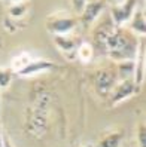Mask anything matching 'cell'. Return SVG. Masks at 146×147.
Segmentation results:
<instances>
[{
	"instance_id": "cell-1",
	"label": "cell",
	"mask_w": 146,
	"mask_h": 147,
	"mask_svg": "<svg viewBox=\"0 0 146 147\" xmlns=\"http://www.w3.org/2000/svg\"><path fill=\"white\" fill-rule=\"evenodd\" d=\"M105 46L107 48L110 57L116 61H127L131 59L139 49V40L137 36L124 28H118L109 33V36L105 40Z\"/></svg>"
},
{
	"instance_id": "cell-2",
	"label": "cell",
	"mask_w": 146,
	"mask_h": 147,
	"mask_svg": "<svg viewBox=\"0 0 146 147\" xmlns=\"http://www.w3.org/2000/svg\"><path fill=\"white\" fill-rule=\"evenodd\" d=\"M78 25H79L78 18H75L73 15L63 12V11L49 15L46 20V28L54 36H66V34H70Z\"/></svg>"
},
{
	"instance_id": "cell-3",
	"label": "cell",
	"mask_w": 146,
	"mask_h": 147,
	"mask_svg": "<svg viewBox=\"0 0 146 147\" xmlns=\"http://www.w3.org/2000/svg\"><path fill=\"white\" fill-rule=\"evenodd\" d=\"M137 9V0H121L119 3L110 7V15L112 21L116 25H122L130 21L134 11Z\"/></svg>"
},
{
	"instance_id": "cell-4",
	"label": "cell",
	"mask_w": 146,
	"mask_h": 147,
	"mask_svg": "<svg viewBox=\"0 0 146 147\" xmlns=\"http://www.w3.org/2000/svg\"><path fill=\"white\" fill-rule=\"evenodd\" d=\"M137 86L134 85L133 79H127V80H121V83L119 85H115L113 86V89H112V100L115 104L116 102H121L124 100H127L128 97H131V95L134 94Z\"/></svg>"
},
{
	"instance_id": "cell-5",
	"label": "cell",
	"mask_w": 146,
	"mask_h": 147,
	"mask_svg": "<svg viewBox=\"0 0 146 147\" xmlns=\"http://www.w3.org/2000/svg\"><path fill=\"white\" fill-rule=\"evenodd\" d=\"M105 9V0H91L85 5L84 11L81 12L82 16L81 20L84 24H91L97 16L101 13V11Z\"/></svg>"
},
{
	"instance_id": "cell-6",
	"label": "cell",
	"mask_w": 146,
	"mask_h": 147,
	"mask_svg": "<svg viewBox=\"0 0 146 147\" xmlns=\"http://www.w3.org/2000/svg\"><path fill=\"white\" fill-rule=\"evenodd\" d=\"M54 67V63L51 61H46V59H31V61L25 65L21 71H18L20 76H34L37 73H42V71H46V70H51Z\"/></svg>"
},
{
	"instance_id": "cell-7",
	"label": "cell",
	"mask_w": 146,
	"mask_h": 147,
	"mask_svg": "<svg viewBox=\"0 0 146 147\" xmlns=\"http://www.w3.org/2000/svg\"><path fill=\"white\" fill-rule=\"evenodd\" d=\"M137 61L134 63V73H133V82L136 86H140L145 80V43H139L137 49Z\"/></svg>"
},
{
	"instance_id": "cell-8",
	"label": "cell",
	"mask_w": 146,
	"mask_h": 147,
	"mask_svg": "<svg viewBox=\"0 0 146 147\" xmlns=\"http://www.w3.org/2000/svg\"><path fill=\"white\" fill-rule=\"evenodd\" d=\"M54 43H55V46L64 54H67V52L69 54L70 52L76 54V49H78V46H79L78 39L70 36V34H66V36H55Z\"/></svg>"
},
{
	"instance_id": "cell-9",
	"label": "cell",
	"mask_w": 146,
	"mask_h": 147,
	"mask_svg": "<svg viewBox=\"0 0 146 147\" xmlns=\"http://www.w3.org/2000/svg\"><path fill=\"white\" fill-rule=\"evenodd\" d=\"M130 24V31H133L136 36H143L145 34V28H146V21H145V11L143 9H136L133 16L128 21Z\"/></svg>"
},
{
	"instance_id": "cell-10",
	"label": "cell",
	"mask_w": 146,
	"mask_h": 147,
	"mask_svg": "<svg viewBox=\"0 0 146 147\" xmlns=\"http://www.w3.org/2000/svg\"><path fill=\"white\" fill-rule=\"evenodd\" d=\"M97 91L98 92H103V95H107L112 92L113 86H115V76L110 73L109 70L103 71L98 77H97Z\"/></svg>"
},
{
	"instance_id": "cell-11",
	"label": "cell",
	"mask_w": 146,
	"mask_h": 147,
	"mask_svg": "<svg viewBox=\"0 0 146 147\" xmlns=\"http://www.w3.org/2000/svg\"><path fill=\"white\" fill-rule=\"evenodd\" d=\"M31 59L33 58H31V55L29 52H21L20 55H16V57L12 58V61H11V70L15 71V73L21 71L22 68L31 61Z\"/></svg>"
},
{
	"instance_id": "cell-12",
	"label": "cell",
	"mask_w": 146,
	"mask_h": 147,
	"mask_svg": "<svg viewBox=\"0 0 146 147\" xmlns=\"http://www.w3.org/2000/svg\"><path fill=\"white\" fill-rule=\"evenodd\" d=\"M92 55H94L92 45H90V43H87V42L79 43L78 49H76V57H78L82 63H90L92 59Z\"/></svg>"
},
{
	"instance_id": "cell-13",
	"label": "cell",
	"mask_w": 146,
	"mask_h": 147,
	"mask_svg": "<svg viewBox=\"0 0 146 147\" xmlns=\"http://www.w3.org/2000/svg\"><path fill=\"white\" fill-rule=\"evenodd\" d=\"M134 73V63L131 59H127V61H121L118 65V76L121 80H127L131 79Z\"/></svg>"
},
{
	"instance_id": "cell-14",
	"label": "cell",
	"mask_w": 146,
	"mask_h": 147,
	"mask_svg": "<svg viewBox=\"0 0 146 147\" xmlns=\"http://www.w3.org/2000/svg\"><path fill=\"white\" fill-rule=\"evenodd\" d=\"M27 11H29V6H27V3H24L22 0L14 2L9 7V16H11V20H18V18H22V16L27 13Z\"/></svg>"
},
{
	"instance_id": "cell-15",
	"label": "cell",
	"mask_w": 146,
	"mask_h": 147,
	"mask_svg": "<svg viewBox=\"0 0 146 147\" xmlns=\"http://www.w3.org/2000/svg\"><path fill=\"white\" fill-rule=\"evenodd\" d=\"M121 132H115L112 131L110 134L105 135L101 138V141L98 143V147H118L121 143Z\"/></svg>"
},
{
	"instance_id": "cell-16",
	"label": "cell",
	"mask_w": 146,
	"mask_h": 147,
	"mask_svg": "<svg viewBox=\"0 0 146 147\" xmlns=\"http://www.w3.org/2000/svg\"><path fill=\"white\" fill-rule=\"evenodd\" d=\"M12 82V70L0 67V89H5Z\"/></svg>"
},
{
	"instance_id": "cell-17",
	"label": "cell",
	"mask_w": 146,
	"mask_h": 147,
	"mask_svg": "<svg viewBox=\"0 0 146 147\" xmlns=\"http://www.w3.org/2000/svg\"><path fill=\"white\" fill-rule=\"evenodd\" d=\"M137 147H145V125L140 123L137 128Z\"/></svg>"
},
{
	"instance_id": "cell-18",
	"label": "cell",
	"mask_w": 146,
	"mask_h": 147,
	"mask_svg": "<svg viewBox=\"0 0 146 147\" xmlns=\"http://www.w3.org/2000/svg\"><path fill=\"white\" fill-rule=\"evenodd\" d=\"M5 144V137H3V131H2V123H0V147H3Z\"/></svg>"
},
{
	"instance_id": "cell-19",
	"label": "cell",
	"mask_w": 146,
	"mask_h": 147,
	"mask_svg": "<svg viewBox=\"0 0 146 147\" xmlns=\"http://www.w3.org/2000/svg\"><path fill=\"white\" fill-rule=\"evenodd\" d=\"M3 147H14L12 143H11V140H9L7 137H5V144H3Z\"/></svg>"
},
{
	"instance_id": "cell-20",
	"label": "cell",
	"mask_w": 146,
	"mask_h": 147,
	"mask_svg": "<svg viewBox=\"0 0 146 147\" xmlns=\"http://www.w3.org/2000/svg\"><path fill=\"white\" fill-rule=\"evenodd\" d=\"M12 2H20V0H12Z\"/></svg>"
},
{
	"instance_id": "cell-21",
	"label": "cell",
	"mask_w": 146,
	"mask_h": 147,
	"mask_svg": "<svg viewBox=\"0 0 146 147\" xmlns=\"http://www.w3.org/2000/svg\"><path fill=\"white\" fill-rule=\"evenodd\" d=\"M133 147H137V146H133Z\"/></svg>"
}]
</instances>
